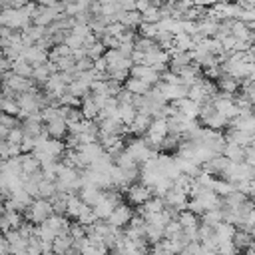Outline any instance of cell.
Wrapping results in <instances>:
<instances>
[{
    "label": "cell",
    "mask_w": 255,
    "mask_h": 255,
    "mask_svg": "<svg viewBox=\"0 0 255 255\" xmlns=\"http://www.w3.org/2000/svg\"><path fill=\"white\" fill-rule=\"evenodd\" d=\"M72 243H74V237L70 233H60L52 241V251L54 253H70Z\"/></svg>",
    "instance_id": "17"
},
{
    "label": "cell",
    "mask_w": 255,
    "mask_h": 255,
    "mask_svg": "<svg viewBox=\"0 0 255 255\" xmlns=\"http://www.w3.org/2000/svg\"><path fill=\"white\" fill-rule=\"evenodd\" d=\"M64 44H68V46L74 50V48H80V46H84V40H82L80 36H76V34H72V32H70V34L66 36Z\"/></svg>",
    "instance_id": "40"
},
{
    "label": "cell",
    "mask_w": 255,
    "mask_h": 255,
    "mask_svg": "<svg viewBox=\"0 0 255 255\" xmlns=\"http://www.w3.org/2000/svg\"><path fill=\"white\" fill-rule=\"evenodd\" d=\"M44 130L48 132V136H50V138H58V140H64V138L68 136V122H66L64 118L56 116L54 120L46 122Z\"/></svg>",
    "instance_id": "5"
},
{
    "label": "cell",
    "mask_w": 255,
    "mask_h": 255,
    "mask_svg": "<svg viewBox=\"0 0 255 255\" xmlns=\"http://www.w3.org/2000/svg\"><path fill=\"white\" fill-rule=\"evenodd\" d=\"M50 74H52V72L48 70L46 62H44V64H36V66H34V70H32V80H34V82H38L40 86H44V82L48 80V76H50Z\"/></svg>",
    "instance_id": "33"
},
{
    "label": "cell",
    "mask_w": 255,
    "mask_h": 255,
    "mask_svg": "<svg viewBox=\"0 0 255 255\" xmlns=\"http://www.w3.org/2000/svg\"><path fill=\"white\" fill-rule=\"evenodd\" d=\"M124 193L128 195V201L132 203V206H142L146 199L151 197V187L142 183V182H134V183H130V187Z\"/></svg>",
    "instance_id": "2"
},
{
    "label": "cell",
    "mask_w": 255,
    "mask_h": 255,
    "mask_svg": "<svg viewBox=\"0 0 255 255\" xmlns=\"http://www.w3.org/2000/svg\"><path fill=\"white\" fill-rule=\"evenodd\" d=\"M78 195H80V199L84 203H88V206H94V203L100 199V195H102V187H98L96 183H86V185H82L78 189Z\"/></svg>",
    "instance_id": "9"
},
{
    "label": "cell",
    "mask_w": 255,
    "mask_h": 255,
    "mask_svg": "<svg viewBox=\"0 0 255 255\" xmlns=\"http://www.w3.org/2000/svg\"><path fill=\"white\" fill-rule=\"evenodd\" d=\"M212 189H214L216 193H219L221 197H225L227 193H231V191L235 189V183H231V182L225 180V178H216L214 183H212Z\"/></svg>",
    "instance_id": "25"
},
{
    "label": "cell",
    "mask_w": 255,
    "mask_h": 255,
    "mask_svg": "<svg viewBox=\"0 0 255 255\" xmlns=\"http://www.w3.org/2000/svg\"><path fill=\"white\" fill-rule=\"evenodd\" d=\"M149 122H151V116H149V114L138 112L136 118H134V122L130 124V126H132V134H134V136H144L146 130L149 128Z\"/></svg>",
    "instance_id": "16"
},
{
    "label": "cell",
    "mask_w": 255,
    "mask_h": 255,
    "mask_svg": "<svg viewBox=\"0 0 255 255\" xmlns=\"http://www.w3.org/2000/svg\"><path fill=\"white\" fill-rule=\"evenodd\" d=\"M0 124L6 126V128H14L16 126V116L6 114V112H0Z\"/></svg>",
    "instance_id": "42"
},
{
    "label": "cell",
    "mask_w": 255,
    "mask_h": 255,
    "mask_svg": "<svg viewBox=\"0 0 255 255\" xmlns=\"http://www.w3.org/2000/svg\"><path fill=\"white\" fill-rule=\"evenodd\" d=\"M218 251H219V253H235V251H237V247H235L233 239H229V241H221V243H218Z\"/></svg>",
    "instance_id": "41"
},
{
    "label": "cell",
    "mask_w": 255,
    "mask_h": 255,
    "mask_svg": "<svg viewBox=\"0 0 255 255\" xmlns=\"http://www.w3.org/2000/svg\"><path fill=\"white\" fill-rule=\"evenodd\" d=\"M253 239H255V237H253L247 229H235V233H233V243H235L237 251H243Z\"/></svg>",
    "instance_id": "26"
},
{
    "label": "cell",
    "mask_w": 255,
    "mask_h": 255,
    "mask_svg": "<svg viewBox=\"0 0 255 255\" xmlns=\"http://www.w3.org/2000/svg\"><path fill=\"white\" fill-rule=\"evenodd\" d=\"M32 70H34V66L26 58L18 56L16 60H12V72H16V74H20L24 78H32Z\"/></svg>",
    "instance_id": "24"
},
{
    "label": "cell",
    "mask_w": 255,
    "mask_h": 255,
    "mask_svg": "<svg viewBox=\"0 0 255 255\" xmlns=\"http://www.w3.org/2000/svg\"><path fill=\"white\" fill-rule=\"evenodd\" d=\"M70 32H72V34H76V36H80V38L84 40L92 30H90V24H80V22H76V24L72 26V30H70Z\"/></svg>",
    "instance_id": "39"
},
{
    "label": "cell",
    "mask_w": 255,
    "mask_h": 255,
    "mask_svg": "<svg viewBox=\"0 0 255 255\" xmlns=\"http://www.w3.org/2000/svg\"><path fill=\"white\" fill-rule=\"evenodd\" d=\"M237 20L253 22V20H255V8H241V12H239V18H237Z\"/></svg>",
    "instance_id": "43"
},
{
    "label": "cell",
    "mask_w": 255,
    "mask_h": 255,
    "mask_svg": "<svg viewBox=\"0 0 255 255\" xmlns=\"http://www.w3.org/2000/svg\"><path fill=\"white\" fill-rule=\"evenodd\" d=\"M22 138H24V130H22V126H14V128H10L8 130V134H6V142H12V144H20L22 142Z\"/></svg>",
    "instance_id": "37"
},
{
    "label": "cell",
    "mask_w": 255,
    "mask_h": 255,
    "mask_svg": "<svg viewBox=\"0 0 255 255\" xmlns=\"http://www.w3.org/2000/svg\"><path fill=\"white\" fill-rule=\"evenodd\" d=\"M174 44H176L180 50H191V48L195 46L191 34H187V32H178V34H174Z\"/></svg>",
    "instance_id": "29"
},
{
    "label": "cell",
    "mask_w": 255,
    "mask_h": 255,
    "mask_svg": "<svg viewBox=\"0 0 255 255\" xmlns=\"http://www.w3.org/2000/svg\"><path fill=\"white\" fill-rule=\"evenodd\" d=\"M201 221L203 223H208L212 227H216L219 221H223V208H214V210H206L201 216Z\"/></svg>",
    "instance_id": "23"
},
{
    "label": "cell",
    "mask_w": 255,
    "mask_h": 255,
    "mask_svg": "<svg viewBox=\"0 0 255 255\" xmlns=\"http://www.w3.org/2000/svg\"><path fill=\"white\" fill-rule=\"evenodd\" d=\"M86 48V56L88 58H92V60H96V58H100V56H104V52H106V46L102 44V40L98 38L94 44H90V46H84Z\"/></svg>",
    "instance_id": "31"
},
{
    "label": "cell",
    "mask_w": 255,
    "mask_h": 255,
    "mask_svg": "<svg viewBox=\"0 0 255 255\" xmlns=\"http://www.w3.org/2000/svg\"><path fill=\"white\" fill-rule=\"evenodd\" d=\"M216 235H218V243H221V241H229V239H233V233H235V225L233 223H229V221H219L216 227Z\"/></svg>",
    "instance_id": "19"
},
{
    "label": "cell",
    "mask_w": 255,
    "mask_h": 255,
    "mask_svg": "<svg viewBox=\"0 0 255 255\" xmlns=\"http://www.w3.org/2000/svg\"><path fill=\"white\" fill-rule=\"evenodd\" d=\"M124 88L126 90H130L132 94H146L151 86L146 82V80H142V78H136V76H128V80L124 82Z\"/></svg>",
    "instance_id": "20"
},
{
    "label": "cell",
    "mask_w": 255,
    "mask_h": 255,
    "mask_svg": "<svg viewBox=\"0 0 255 255\" xmlns=\"http://www.w3.org/2000/svg\"><path fill=\"white\" fill-rule=\"evenodd\" d=\"M132 216H134V210L128 206V203H118V206L112 210V214H110V218L106 219L110 225H114V227H126L128 225V221L132 219Z\"/></svg>",
    "instance_id": "3"
},
{
    "label": "cell",
    "mask_w": 255,
    "mask_h": 255,
    "mask_svg": "<svg viewBox=\"0 0 255 255\" xmlns=\"http://www.w3.org/2000/svg\"><path fill=\"white\" fill-rule=\"evenodd\" d=\"M58 0H38V4L40 6H56Z\"/></svg>",
    "instance_id": "47"
},
{
    "label": "cell",
    "mask_w": 255,
    "mask_h": 255,
    "mask_svg": "<svg viewBox=\"0 0 255 255\" xmlns=\"http://www.w3.org/2000/svg\"><path fill=\"white\" fill-rule=\"evenodd\" d=\"M136 114H138V110H136L134 104H120V102H118V108L114 112V118H118L122 124H132Z\"/></svg>",
    "instance_id": "14"
},
{
    "label": "cell",
    "mask_w": 255,
    "mask_h": 255,
    "mask_svg": "<svg viewBox=\"0 0 255 255\" xmlns=\"http://www.w3.org/2000/svg\"><path fill=\"white\" fill-rule=\"evenodd\" d=\"M94 214L98 216V219H108L110 218V214H112V210L116 208V203H112L108 197H104V193L100 195V199L94 203Z\"/></svg>",
    "instance_id": "11"
},
{
    "label": "cell",
    "mask_w": 255,
    "mask_h": 255,
    "mask_svg": "<svg viewBox=\"0 0 255 255\" xmlns=\"http://www.w3.org/2000/svg\"><path fill=\"white\" fill-rule=\"evenodd\" d=\"M0 58H2V48H0Z\"/></svg>",
    "instance_id": "49"
},
{
    "label": "cell",
    "mask_w": 255,
    "mask_h": 255,
    "mask_svg": "<svg viewBox=\"0 0 255 255\" xmlns=\"http://www.w3.org/2000/svg\"><path fill=\"white\" fill-rule=\"evenodd\" d=\"M56 193V182H50V180H40L38 182V197L50 199Z\"/></svg>",
    "instance_id": "28"
},
{
    "label": "cell",
    "mask_w": 255,
    "mask_h": 255,
    "mask_svg": "<svg viewBox=\"0 0 255 255\" xmlns=\"http://www.w3.org/2000/svg\"><path fill=\"white\" fill-rule=\"evenodd\" d=\"M0 112H6V114H12V116H18L20 106H18L16 98H2V104H0Z\"/></svg>",
    "instance_id": "35"
},
{
    "label": "cell",
    "mask_w": 255,
    "mask_h": 255,
    "mask_svg": "<svg viewBox=\"0 0 255 255\" xmlns=\"http://www.w3.org/2000/svg\"><path fill=\"white\" fill-rule=\"evenodd\" d=\"M216 86H218L219 92L237 94V90H239V80L233 78V76H229V74H225V72H221V76L216 80Z\"/></svg>",
    "instance_id": "12"
},
{
    "label": "cell",
    "mask_w": 255,
    "mask_h": 255,
    "mask_svg": "<svg viewBox=\"0 0 255 255\" xmlns=\"http://www.w3.org/2000/svg\"><path fill=\"white\" fill-rule=\"evenodd\" d=\"M20 166H22V172L24 174H32L36 170H40V160L32 154V151H26V154H20Z\"/></svg>",
    "instance_id": "21"
},
{
    "label": "cell",
    "mask_w": 255,
    "mask_h": 255,
    "mask_svg": "<svg viewBox=\"0 0 255 255\" xmlns=\"http://www.w3.org/2000/svg\"><path fill=\"white\" fill-rule=\"evenodd\" d=\"M158 32H160L158 22H140V26H138V34L146 36V38H154L156 40Z\"/></svg>",
    "instance_id": "30"
},
{
    "label": "cell",
    "mask_w": 255,
    "mask_h": 255,
    "mask_svg": "<svg viewBox=\"0 0 255 255\" xmlns=\"http://www.w3.org/2000/svg\"><path fill=\"white\" fill-rule=\"evenodd\" d=\"M50 214H54L52 210V201L44 199V197H34L30 206L24 208V218L32 223H42Z\"/></svg>",
    "instance_id": "1"
},
{
    "label": "cell",
    "mask_w": 255,
    "mask_h": 255,
    "mask_svg": "<svg viewBox=\"0 0 255 255\" xmlns=\"http://www.w3.org/2000/svg\"><path fill=\"white\" fill-rule=\"evenodd\" d=\"M64 149H66V144H64L62 140H58V138H48V140L44 142V146H42L38 151H46V154H50V156L60 158V156L64 154Z\"/></svg>",
    "instance_id": "13"
},
{
    "label": "cell",
    "mask_w": 255,
    "mask_h": 255,
    "mask_svg": "<svg viewBox=\"0 0 255 255\" xmlns=\"http://www.w3.org/2000/svg\"><path fill=\"white\" fill-rule=\"evenodd\" d=\"M44 90H46V94L54 96V98H60V96L66 92V84L62 82L60 72H54V74L48 76V80L44 82Z\"/></svg>",
    "instance_id": "7"
},
{
    "label": "cell",
    "mask_w": 255,
    "mask_h": 255,
    "mask_svg": "<svg viewBox=\"0 0 255 255\" xmlns=\"http://www.w3.org/2000/svg\"><path fill=\"white\" fill-rule=\"evenodd\" d=\"M251 146H255V132L251 134Z\"/></svg>",
    "instance_id": "48"
},
{
    "label": "cell",
    "mask_w": 255,
    "mask_h": 255,
    "mask_svg": "<svg viewBox=\"0 0 255 255\" xmlns=\"http://www.w3.org/2000/svg\"><path fill=\"white\" fill-rule=\"evenodd\" d=\"M76 221H80L82 225H90V223H96V221H98V216L94 214V208L86 203L84 210L80 212V216H78V219H76Z\"/></svg>",
    "instance_id": "34"
},
{
    "label": "cell",
    "mask_w": 255,
    "mask_h": 255,
    "mask_svg": "<svg viewBox=\"0 0 255 255\" xmlns=\"http://www.w3.org/2000/svg\"><path fill=\"white\" fill-rule=\"evenodd\" d=\"M160 18H162L160 6H156V4H149V6L142 12V22H158Z\"/></svg>",
    "instance_id": "36"
},
{
    "label": "cell",
    "mask_w": 255,
    "mask_h": 255,
    "mask_svg": "<svg viewBox=\"0 0 255 255\" xmlns=\"http://www.w3.org/2000/svg\"><path fill=\"white\" fill-rule=\"evenodd\" d=\"M146 239H147L149 243H158L160 239H164V227L146 223Z\"/></svg>",
    "instance_id": "32"
},
{
    "label": "cell",
    "mask_w": 255,
    "mask_h": 255,
    "mask_svg": "<svg viewBox=\"0 0 255 255\" xmlns=\"http://www.w3.org/2000/svg\"><path fill=\"white\" fill-rule=\"evenodd\" d=\"M147 6H149V2H147V0H136V10H138L140 14H142V12H144Z\"/></svg>",
    "instance_id": "46"
},
{
    "label": "cell",
    "mask_w": 255,
    "mask_h": 255,
    "mask_svg": "<svg viewBox=\"0 0 255 255\" xmlns=\"http://www.w3.org/2000/svg\"><path fill=\"white\" fill-rule=\"evenodd\" d=\"M22 58H26L32 66H36V64H44L46 60H48V52L44 48H40L38 44H32V46H24L22 48V54H20Z\"/></svg>",
    "instance_id": "4"
},
{
    "label": "cell",
    "mask_w": 255,
    "mask_h": 255,
    "mask_svg": "<svg viewBox=\"0 0 255 255\" xmlns=\"http://www.w3.org/2000/svg\"><path fill=\"white\" fill-rule=\"evenodd\" d=\"M221 154L231 162H243L245 160V147L239 144H233V142H225V147Z\"/></svg>",
    "instance_id": "15"
},
{
    "label": "cell",
    "mask_w": 255,
    "mask_h": 255,
    "mask_svg": "<svg viewBox=\"0 0 255 255\" xmlns=\"http://www.w3.org/2000/svg\"><path fill=\"white\" fill-rule=\"evenodd\" d=\"M241 8H255V0H233Z\"/></svg>",
    "instance_id": "45"
},
{
    "label": "cell",
    "mask_w": 255,
    "mask_h": 255,
    "mask_svg": "<svg viewBox=\"0 0 255 255\" xmlns=\"http://www.w3.org/2000/svg\"><path fill=\"white\" fill-rule=\"evenodd\" d=\"M118 50H120L124 56H130L134 52V42H120L118 44Z\"/></svg>",
    "instance_id": "44"
},
{
    "label": "cell",
    "mask_w": 255,
    "mask_h": 255,
    "mask_svg": "<svg viewBox=\"0 0 255 255\" xmlns=\"http://www.w3.org/2000/svg\"><path fill=\"white\" fill-rule=\"evenodd\" d=\"M6 218H8V221H10V227L12 229H18L20 225H22V214L20 212H16V210H12V212H6Z\"/></svg>",
    "instance_id": "38"
},
{
    "label": "cell",
    "mask_w": 255,
    "mask_h": 255,
    "mask_svg": "<svg viewBox=\"0 0 255 255\" xmlns=\"http://www.w3.org/2000/svg\"><path fill=\"white\" fill-rule=\"evenodd\" d=\"M84 206H86V203L80 199V195L76 191H68V195H66V216L68 218L78 219V216L84 210Z\"/></svg>",
    "instance_id": "8"
},
{
    "label": "cell",
    "mask_w": 255,
    "mask_h": 255,
    "mask_svg": "<svg viewBox=\"0 0 255 255\" xmlns=\"http://www.w3.org/2000/svg\"><path fill=\"white\" fill-rule=\"evenodd\" d=\"M80 110H82V116H84V118H88V120H96V118H98V112H100V108L96 106V102H94L92 94H86V96L82 98Z\"/></svg>",
    "instance_id": "18"
},
{
    "label": "cell",
    "mask_w": 255,
    "mask_h": 255,
    "mask_svg": "<svg viewBox=\"0 0 255 255\" xmlns=\"http://www.w3.org/2000/svg\"><path fill=\"white\" fill-rule=\"evenodd\" d=\"M114 20L122 22L126 28H138L142 22V14L138 10H120V12H116Z\"/></svg>",
    "instance_id": "10"
},
{
    "label": "cell",
    "mask_w": 255,
    "mask_h": 255,
    "mask_svg": "<svg viewBox=\"0 0 255 255\" xmlns=\"http://www.w3.org/2000/svg\"><path fill=\"white\" fill-rule=\"evenodd\" d=\"M178 221L182 223V227H197V225H199V216H195V214L189 212V210H180Z\"/></svg>",
    "instance_id": "27"
},
{
    "label": "cell",
    "mask_w": 255,
    "mask_h": 255,
    "mask_svg": "<svg viewBox=\"0 0 255 255\" xmlns=\"http://www.w3.org/2000/svg\"><path fill=\"white\" fill-rule=\"evenodd\" d=\"M114 164L116 166H120L122 170H132V168H138V160L130 154V151L124 147L122 151H120V154L114 158Z\"/></svg>",
    "instance_id": "22"
},
{
    "label": "cell",
    "mask_w": 255,
    "mask_h": 255,
    "mask_svg": "<svg viewBox=\"0 0 255 255\" xmlns=\"http://www.w3.org/2000/svg\"><path fill=\"white\" fill-rule=\"evenodd\" d=\"M164 201H166V206H174L178 210H185V201H187V193L176 185H172L166 195H164Z\"/></svg>",
    "instance_id": "6"
}]
</instances>
